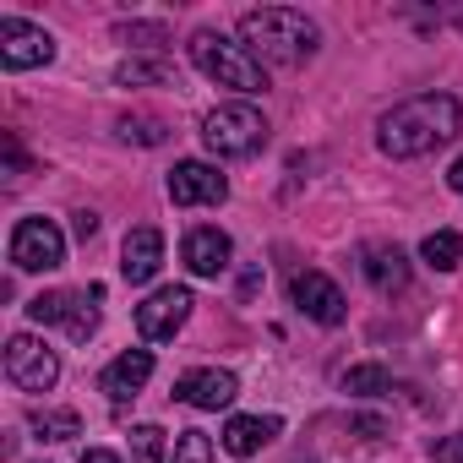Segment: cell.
<instances>
[{
    "label": "cell",
    "instance_id": "44dd1931",
    "mask_svg": "<svg viewBox=\"0 0 463 463\" xmlns=\"http://www.w3.org/2000/svg\"><path fill=\"white\" fill-rule=\"evenodd\" d=\"M344 392L376 398V392H392V376H387L382 365H354V371H344Z\"/></svg>",
    "mask_w": 463,
    "mask_h": 463
},
{
    "label": "cell",
    "instance_id": "484cf974",
    "mask_svg": "<svg viewBox=\"0 0 463 463\" xmlns=\"http://www.w3.org/2000/svg\"><path fill=\"white\" fill-rule=\"evenodd\" d=\"M430 458H436V463H463V436H441V441L430 447Z\"/></svg>",
    "mask_w": 463,
    "mask_h": 463
},
{
    "label": "cell",
    "instance_id": "9c48e42d",
    "mask_svg": "<svg viewBox=\"0 0 463 463\" xmlns=\"http://www.w3.org/2000/svg\"><path fill=\"white\" fill-rule=\"evenodd\" d=\"M93 300H99V289H88V295L50 289V295H39V300L28 306V317H33V322H61L71 338H93V327H99V311H93Z\"/></svg>",
    "mask_w": 463,
    "mask_h": 463
},
{
    "label": "cell",
    "instance_id": "e0dca14e",
    "mask_svg": "<svg viewBox=\"0 0 463 463\" xmlns=\"http://www.w3.org/2000/svg\"><path fill=\"white\" fill-rule=\"evenodd\" d=\"M365 279H371V289L376 295H398L403 284H409V257L398 251V246H387V241H376V246H365Z\"/></svg>",
    "mask_w": 463,
    "mask_h": 463
},
{
    "label": "cell",
    "instance_id": "52a82bcc",
    "mask_svg": "<svg viewBox=\"0 0 463 463\" xmlns=\"http://www.w3.org/2000/svg\"><path fill=\"white\" fill-rule=\"evenodd\" d=\"M6 376H12L23 392H50V387L61 382V360H55V349H44L39 338L17 333V338L6 344Z\"/></svg>",
    "mask_w": 463,
    "mask_h": 463
},
{
    "label": "cell",
    "instance_id": "7c38bea8",
    "mask_svg": "<svg viewBox=\"0 0 463 463\" xmlns=\"http://www.w3.org/2000/svg\"><path fill=\"white\" fill-rule=\"evenodd\" d=\"M235 392H241L235 371H218V365L185 371V376L175 382V398L191 403V409H229V403H235Z\"/></svg>",
    "mask_w": 463,
    "mask_h": 463
},
{
    "label": "cell",
    "instance_id": "8992f818",
    "mask_svg": "<svg viewBox=\"0 0 463 463\" xmlns=\"http://www.w3.org/2000/svg\"><path fill=\"white\" fill-rule=\"evenodd\" d=\"M191 289L185 284H164V289H153L142 306H137V333L147 338V344H164V338H175L180 327H185V317H191Z\"/></svg>",
    "mask_w": 463,
    "mask_h": 463
},
{
    "label": "cell",
    "instance_id": "f1b7e54d",
    "mask_svg": "<svg viewBox=\"0 0 463 463\" xmlns=\"http://www.w3.org/2000/svg\"><path fill=\"white\" fill-rule=\"evenodd\" d=\"M447 185H452V191H458V196H463V158H458V164H452V169H447Z\"/></svg>",
    "mask_w": 463,
    "mask_h": 463
},
{
    "label": "cell",
    "instance_id": "2e32d148",
    "mask_svg": "<svg viewBox=\"0 0 463 463\" xmlns=\"http://www.w3.org/2000/svg\"><path fill=\"white\" fill-rule=\"evenodd\" d=\"M279 430H284V420H279V414H235V420L223 425V452L251 458V452H262Z\"/></svg>",
    "mask_w": 463,
    "mask_h": 463
},
{
    "label": "cell",
    "instance_id": "6da1fadb",
    "mask_svg": "<svg viewBox=\"0 0 463 463\" xmlns=\"http://www.w3.org/2000/svg\"><path fill=\"white\" fill-rule=\"evenodd\" d=\"M458 126H463V109H458L452 93H420V99L392 104L376 120V147L387 158H425L441 142H452Z\"/></svg>",
    "mask_w": 463,
    "mask_h": 463
},
{
    "label": "cell",
    "instance_id": "d4e9b609",
    "mask_svg": "<svg viewBox=\"0 0 463 463\" xmlns=\"http://www.w3.org/2000/svg\"><path fill=\"white\" fill-rule=\"evenodd\" d=\"M115 39H126V44H131V39H137V44H164L169 33H164V23H120Z\"/></svg>",
    "mask_w": 463,
    "mask_h": 463
},
{
    "label": "cell",
    "instance_id": "277c9868",
    "mask_svg": "<svg viewBox=\"0 0 463 463\" xmlns=\"http://www.w3.org/2000/svg\"><path fill=\"white\" fill-rule=\"evenodd\" d=\"M202 142H207L213 158H251V153L268 147V120L251 104H218L202 120Z\"/></svg>",
    "mask_w": 463,
    "mask_h": 463
},
{
    "label": "cell",
    "instance_id": "ba28073f",
    "mask_svg": "<svg viewBox=\"0 0 463 463\" xmlns=\"http://www.w3.org/2000/svg\"><path fill=\"white\" fill-rule=\"evenodd\" d=\"M55 61V39L23 17H0V66L6 71H33Z\"/></svg>",
    "mask_w": 463,
    "mask_h": 463
},
{
    "label": "cell",
    "instance_id": "5b68a950",
    "mask_svg": "<svg viewBox=\"0 0 463 463\" xmlns=\"http://www.w3.org/2000/svg\"><path fill=\"white\" fill-rule=\"evenodd\" d=\"M66 262V235L50 223V218H23L12 229V268L23 273H50Z\"/></svg>",
    "mask_w": 463,
    "mask_h": 463
},
{
    "label": "cell",
    "instance_id": "7402d4cb",
    "mask_svg": "<svg viewBox=\"0 0 463 463\" xmlns=\"http://www.w3.org/2000/svg\"><path fill=\"white\" fill-rule=\"evenodd\" d=\"M120 137H126V142H142V147H158V142L169 137V126L153 120V115H126V120H120Z\"/></svg>",
    "mask_w": 463,
    "mask_h": 463
},
{
    "label": "cell",
    "instance_id": "d6986e66",
    "mask_svg": "<svg viewBox=\"0 0 463 463\" xmlns=\"http://www.w3.org/2000/svg\"><path fill=\"white\" fill-rule=\"evenodd\" d=\"M115 82L120 88H164V82H175V71H169V61H126L115 71Z\"/></svg>",
    "mask_w": 463,
    "mask_h": 463
},
{
    "label": "cell",
    "instance_id": "4fadbf2b",
    "mask_svg": "<svg viewBox=\"0 0 463 463\" xmlns=\"http://www.w3.org/2000/svg\"><path fill=\"white\" fill-rule=\"evenodd\" d=\"M158 268H164V235L153 223H137L120 246V273H126V284H147Z\"/></svg>",
    "mask_w": 463,
    "mask_h": 463
},
{
    "label": "cell",
    "instance_id": "3957f363",
    "mask_svg": "<svg viewBox=\"0 0 463 463\" xmlns=\"http://www.w3.org/2000/svg\"><path fill=\"white\" fill-rule=\"evenodd\" d=\"M191 61H196V71L213 77L218 88H235V93H262V88H268V66H262L246 44L223 39V33H213V28L191 33Z\"/></svg>",
    "mask_w": 463,
    "mask_h": 463
},
{
    "label": "cell",
    "instance_id": "5bb4252c",
    "mask_svg": "<svg viewBox=\"0 0 463 463\" xmlns=\"http://www.w3.org/2000/svg\"><path fill=\"white\" fill-rule=\"evenodd\" d=\"M229 235L223 229H191L185 235V246H180V257H185V268L196 273V279H218L223 268H229Z\"/></svg>",
    "mask_w": 463,
    "mask_h": 463
},
{
    "label": "cell",
    "instance_id": "603a6c76",
    "mask_svg": "<svg viewBox=\"0 0 463 463\" xmlns=\"http://www.w3.org/2000/svg\"><path fill=\"white\" fill-rule=\"evenodd\" d=\"M131 458L137 463H164V430L158 425H137L131 430Z\"/></svg>",
    "mask_w": 463,
    "mask_h": 463
},
{
    "label": "cell",
    "instance_id": "ffe728a7",
    "mask_svg": "<svg viewBox=\"0 0 463 463\" xmlns=\"http://www.w3.org/2000/svg\"><path fill=\"white\" fill-rule=\"evenodd\" d=\"M33 436L39 441H71V436H82V420H77V409H50V414H33Z\"/></svg>",
    "mask_w": 463,
    "mask_h": 463
},
{
    "label": "cell",
    "instance_id": "cb8c5ba5",
    "mask_svg": "<svg viewBox=\"0 0 463 463\" xmlns=\"http://www.w3.org/2000/svg\"><path fill=\"white\" fill-rule=\"evenodd\" d=\"M175 463H213V441L202 430H180L175 441Z\"/></svg>",
    "mask_w": 463,
    "mask_h": 463
},
{
    "label": "cell",
    "instance_id": "7a4b0ae2",
    "mask_svg": "<svg viewBox=\"0 0 463 463\" xmlns=\"http://www.w3.org/2000/svg\"><path fill=\"white\" fill-rule=\"evenodd\" d=\"M317 23L295 6H262L241 17V44L262 61V66H300L317 55Z\"/></svg>",
    "mask_w": 463,
    "mask_h": 463
},
{
    "label": "cell",
    "instance_id": "4316f807",
    "mask_svg": "<svg viewBox=\"0 0 463 463\" xmlns=\"http://www.w3.org/2000/svg\"><path fill=\"white\" fill-rule=\"evenodd\" d=\"M71 229H77V241H93L99 235V213H71Z\"/></svg>",
    "mask_w": 463,
    "mask_h": 463
},
{
    "label": "cell",
    "instance_id": "8fae6325",
    "mask_svg": "<svg viewBox=\"0 0 463 463\" xmlns=\"http://www.w3.org/2000/svg\"><path fill=\"white\" fill-rule=\"evenodd\" d=\"M289 300H295L311 322H322V327H338V322H344V289H338L327 273H295V279H289Z\"/></svg>",
    "mask_w": 463,
    "mask_h": 463
},
{
    "label": "cell",
    "instance_id": "30bf717a",
    "mask_svg": "<svg viewBox=\"0 0 463 463\" xmlns=\"http://www.w3.org/2000/svg\"><path fill=\"white\" fill-rule=\"evenodd\" d=\"M223 196H229V180H223L213 164L185 158V164L169 169V202H175V207H218Z\"/></svg>",
    "mask_w": 463,
    "mask_h": 463
},
{
    "label": "cell",
    "instance_id": "ac0fdd59",
    "mask_svg": "<svg viewBox=\"0 0 463 463\" xmlns=\"http://www.w3.org/2000/svg\"><path fill=\"white\" fill-rule=\"evenodd\" d=\"M420 257H425L436 273H452V268H458V257H463V235H452V229H436V235H425Z\"/></svg>",
    "mask_w": 463,
    "mask_h": 463
},
{
    "label": "cell",
    "instance_id": "9a60e30c",
    "mask_svg": "<svg viewBox=\"0 0 463 463\" xmlns=\"http://www.w3.org/2000/svg\"><path fill=\"white\" fill-rule=\"evenodd\" d=\"M147 376H153V354H147V349H126L120 360H109V365H104L99 387H104L115 403H126V398H137V392L147 387Z\"/></svg>",
    "mask_w": 463,
    "mask_h": 463
},
{
    "label": "cell",
    "instance_id": "83f0119b",
    "mask_svg": "<svg viewBox=\"0 0 463 463\" xmlns=\"http://www.w3.org/2000/svg\"><path fill=\"white\" fill-rule=\"evenodd\" d=\"M82 463H120V458H115V452H104V447H88V452H82Z\"/></svg>",
    "mask_w": 463,
    "mask_h": 463
}]
</instances>
